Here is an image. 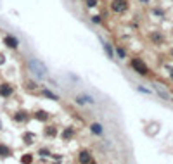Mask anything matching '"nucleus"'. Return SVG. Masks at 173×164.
<instances>
[{
  "label": "nucleus",
  "mask_w": 173,
  "mask_h": 164,
  "mask_svg": "<svg viewBox=\"0 0 173 164\" xmlns=\"http://www.w3.org/2000/svg\"><path fill=\"white\" fill-rule=\"evenodd\" d=\"M29 67H31V71H33L38 78H45V76H47V67H45L40 61L31 59V61H29Z\"/></svg>",
  "instance_id": "nucleus-1"
},
{
  "label": "nucleus",
  "mask_w": 173,
  "mask_h": 164,
  "mask_svg": "<svg viewBox=\"0 0 173 164\" xmlns=\"http://www.w3.org/2000/svg\"><path fill=\"white\" fill-rule=\"evenodd\" d=\"M130 66H132L139 74H142V76H146V74L149 73V67L146 66V62H144L142 59H132V61H130Z\"/></svg>",
  "instance_id": "nucleus-2"
},
{
  "label": "nucleus",
  "mask_w": 173,
  "mask_h": 164,
  "mask_svg": "<svg viewBox=\"0 0 173 164\" xmlns=\"http://www.w3.org/2000/svg\"><path fill=\"white\" fill-rule=\"evenodd\" d=\"M3 43H5L7 47H10V48H17V45H19L17 38H14V36H10V35H5V36H3Z\"/></svg>",
  "instance_id": "nucleus-3"
},
{
  "label": "nucleus",
  "mask_w": 173,
  "mask_h": 164,
  "mask_svg": "<svg viewBox=\"0 0 173 164\" xmlns=\"http://www.w3.org/2000/svg\"><path fill=\"white\" fill-rule=\"evenodd\" d=\"M151 40H152L156 45H159V43H163V42H165V36H163L159 31H154V33L151 35Z\"/></svg>",
  "instance_id": "nucleus-4"
},
{
  "label": "nucleus",
  "mask_w": 173,
  "mask_h": 164,
  "mask_svg": "<svg viewBox=\"0 0 173 164\" xmlns=\"http://www.w3.org/2000/svg\"><path fill=\"white\" fill-rule=\"evenodd\" d=\"M78 102H80V104H90V105L95 104V100H94L90 95H80V97H78Z\"/></svg>",
  "instance_id": "nucleus-5"
},
{
  "label": "nucleus",
  "mask_w": 173,
  "mask_h": 164,
  "mask_svg": "<svg viewBox=\"0 0 173 164\" xmlns=\"http://www.w3.org/2000/svg\"><path fill=\"white\" fill-rule=\"evenodd\" d=\"M104 50L107 52V55H109V59H114V52H113V48H111V45H109V43H106V42H104Z\"/></svg>",
  "instance_id": "nucleus-6"
},
{
  "label": "nucleus",
  "mask_w": 173,
  "mask_h": 164,
  "mask_svg": "<svg viewBox=\"0 0 173 164\" xmlns=\"http://www.w3.org/2000/svg\"><path fill=\"white\" fill-rule=\"evenodd\" d=\"M92 131L97 133V135H102V126H101V125H94V126H92Z\"/></svg>",
  "instance_id": "nucleus-7"
}]
</instances>
